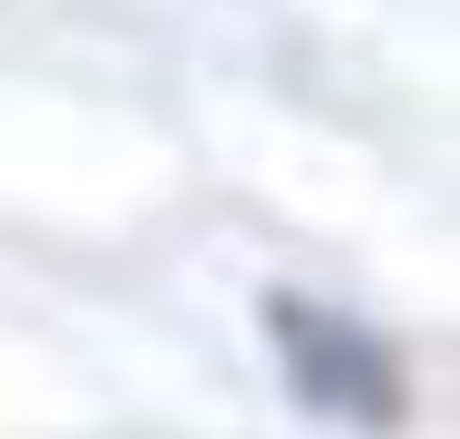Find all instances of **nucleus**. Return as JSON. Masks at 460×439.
<instances>
[{
  "instance_id": "1",
  "label": "nucleus",
  "mask_w": 460,
  "mask_h": 439,
  "mask_svg": "<svg viewBox=\"0 0 460 439\" xmlns=\"http://www.w3.org/2000/svg\"><path fill=\"white\" fill-rule=\"evenodd\" d=\"M266 347H277V378L296 389V408H317V419L368 429V439H389L410 419V368H399V347L378 338V327H358L348 307H328V296L277 286L266 296Z\"/></svg>"
}]
</instances>
